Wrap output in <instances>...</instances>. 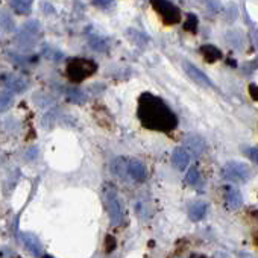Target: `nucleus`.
Here are the masks:
<instances>
[{
	"label": "nucleus",
	"instance_id": "dca6fc26",
	"mask_svg": "<svg viewBox=\"0 0 258 258\" xmlns=\"http://www.w3.org/2000/svg\"><path fill=\"white\" fill-rule=\"evenodd\" d=\"M200 53H202L203 58H205L208 62H214L217 60H220V57H222L220 50L217 49V47H214V46H203L200 49Z\"/></svg>",
	"mask_w": 258,
	"mask_h": 258
},
{
	"label": "nucleus",
	"instance_id": "393cba45",
	"mask_svg": "<svg viewBox=\"0 0 258 258\" xmlns=\"http://www.w3.org/2000/svg\"><path fill=\"white\" fill-rule=\"evenodd\" d=\"M43 258H52V257H49V255H46V257H43Z\"/></svg>",
	"mask_w": 258,
	"mask_h": 258
},
{
	"label": "nucleus",
	"instance_id": "7ed1b4c3",
	"mask_svg": "<svg viewBox=\"0 0 258 258\" xmlns=\"http://www.w3.org/2000/svg\"><path fill=\"white\" fill-rule=\"evenodd\" d=\"M222 176L233 182H246L251 178V167L241 161H228L222 169Z\"/></svg>",
	"mask_w": 258,
	"mask_h": 258
},
{
	"label": "nucleus",
	"instance_id": "6ab92c4d",
	"mask_svg": "<svg viewBox=\"0 0 258 258\" xmlns=\"http://www.w3.org/2000/svg\"><path fill=\"white\" fill-rule=\"evenodd\" d=\"M185 182L190 184V185H196L199 182V170L196 167H192L187 175H185Z\"/></svg>",
	"mask_w": 258,
	"mask_h": 258
},
{
	"label": "nucleus",
	"instance_id": "f257e3e1",
	"mask_svg": "<svg viewBox=\"0 0 258 258\" xmlns=\"http://www.w3.org/2000/svg\"><path fill=\"white\" fill-rule=\"evenodd\" d=\"M139 116L143 125L151 129L170 131L176 125V119L169 106L161 99L149 96V94H144L140 100Z\"/></svg>",
	"mask_w": 258,
	"mask_h": 258
},
{
	"label": "nucleus",
	"instance_id": "f8f14e48",
	"mask_svg": "<svg viewBox=\"0 0 258 258\" xmlns=\"http://www.w3.org/2000/svg\"><path fill=\"white\" fill-rule=\"evenodd\" d=\"M3 82H5L6 88L12 93H21V91H24L26 88H28V82L17 75H8L3 79Z\"/></svg>",
	"mask_w": 258,
	"mask_h": 258
},
{
	"label": "nucleus",
	"instance_id": "a211bd4d",
	"mask_svg": "<svg viewBox=\"0 0 258 258\" xmlns=\"http://www.w3.org/2000/svg\"><path fill=\"white\" fill-rule=\"evenodd\" d=\"M90 46H91L94 50H98V52H103V50H106L108 43L105 41V38H100V37H93V38L90 40Z\"/></svg>",
	"mask_w": 258,
	"mask_h": 258
},
{
	"label": "nucleus",
	"instance_id": "ddd939ff",
	"mask_svg": "<svg viewBox=\"0 0 258 258\" xmlns=\"http://www.w3.org/2000/svg\"><path fill=\"white\" fill-rule=\"evenodd\" d=\"M207 210H208L207 203L202 202V200H198V202H195V203H192V205H190L188 216H190V219H192L193 222H199V220L203 219V217H205Z\"/></svg>",
	"mask_w": 258,
	"mask_h": 258
},
{
	"label": "nucleus",
	"instance_id": "423d86ee",
	"mask_svg": "<svg viewBox=\"0 0 258 258\" xmlns=\"http://www.w3.org/2000/svg\"><path fill=\"white\" fill-rule=\"evenodd\" d=\"M182 69L184 72L187 73V76L193 80V82H196L199 87H203V88H213V82H211V79L203 73L200 69H198L196 65H193L192 62H184L182 64Z\"/></svg>",
	"mask_w": 258,
	"mask_h": 258
},
{
	"label": "nucleus",
	"instance_id": "b1692460",
	"mask_svg": "<svg viewBox=\"0 0 258 258\" xmlns=\"http://www.w3.org/2000/svg\"><path fill=\"white\" fill-rule=\"evenodd\" d=\"M240 257H241V258H254L252 255H248V254H243V252L240 254Z\"/></svg>",
	"mask_w": 258,
	"mask_h": 258
},
{
	"label": "nucleus",
	"instance_id": "aec40b11",
	"mask_svg": "<svg viewBox=\"0 0 258 258\" xmlns=\"http://www.w3.org/2000/svg\"><path fill=\"white\" fill-rule=\"evenodd\" d=\"M244 154H246V157L249 159H252L255 164L258 166V149L257 147H248V149H244Z\"/></svg>",
	"mask_w": 258,
	"mask_h": 258
},
{
	"label": "nucleus",
	"instance_id": "412c9836",
	"mask_svg": "<svg viewBox=\"0 0 258 258\" xmlns=\"http://www.w3.org/2000/svg\"><path fill=\"white\" fill-rule=\"evenodd\" d=\"M185 29L187 31H192V32H195L198 29V19L195 16H190L188 17V21L185 23Z\"/></svg>",
	"mask_w": 258,
	"mask_h": 258
},
{
	"label": "nucleus",
	"instance_id": "0eeeda50",
	"mask_svg": "<svg viewBox=\"0 0 258 258\" xmlns=\"http://www.w3.org/2000/svg\"><path fill=\"white\" fill-rule=\"evenodd\" d=\"M184 147L187 149L190 155L199 157L203 154V151H205V141H203V139L199 137V135H188L184 140Z\"/></svg>",
	"mask_w": 258,
	"mask_h": 258
},
{
	"label": "nucleus",
	"instance_id": "9d476101",
	"mask_svg": "<svg viewBox=\"0 0 258 258\" xmlns=\"http://www.w3.org/2000/svg\"><path fill=\"white\" fill-rule=\"evenodd\" d=\"M172 162H173V166L184 172L188 164H190V154L185 147H175V151L172 154Z\"/></svg>",
	"mask_w": 258,
	"mask_h": 258
},
{
	"label": "nucleus",
	"instance_id": "39448f33",
	"mask_svg": "<svg viewBox=\"0 0 258 258\" xmlns=\"http://www.w3.org/2000/svg\"><path fill=\"white\" fill-rule=\"evenodd\" d=\"M152 6L166 23L173 24L179 21V9L169 0H152Z\"/></svg>",
	"mask_w": 258,
	"mask_h": 258
},
{
	"label": "nucleus",
	"instance_id": "2eb2a0df",
	"mask_svg": "<svg viewBox=\"0 0 258 258\" xmlns=\"http://www.w3.org/2000/svg\"><path fill=\"white\" fill-rule=\"evenodd\" d=\"M32 2L34 0H11V5L19 16H26L32 9Z\"/></svg>",
	"mask_w": 258,
	"mask_h": 258
},
{
	"label": "nucleus",
	"instance_id": "20e7f679",
	"mask_svg": "<svg viewBox=\"0 0 258 258\" xmlns=\"http://www.w3.org/2000/svg\"><path fill=\"white\" fill-rule=\"evenodd\" d=\"M98 65L88 60H73L67 67V73L73 80H82L96 72Z\"/></svg>",
	"mask_w": 258,
	"mask_h": 258
},
{
	"label": "nucleus",
	"instance_id": "9b49d317",
	"mask_svg": "<svg viewBox=\"0 0 258 258\" xmlns=\"http://www.w3.org/2000/svg\"><path fill=\"white\" fill-rule=\"evenodd\" d=\"M225 202H226V207L231 208V210L240 208L241 203H243L241 193L234 187H226L225 188Z\"/></svg>",
	"mask_w": 258,
	"mask_h": 258
},
{
	"label": "nucleus",
	"instance_id": "a878e982",
	"mask_svg": "<svg viewBox=\"0 0 258 258\" xmlns=\"http://www.w3.org/2000/svg\"><path fill=\"white\" fill-rule=\"evenodd\" d=\"M257 244H258V237H257Z\"/></svg>",
	"mask_w": 258,
	"mask_h": 258
},
{
	"label": "nucleus",
	"instance_id": "4468645a",
	"mask_svg": "<svg viewBox=\"0 0 258 258\" xmlns=\"http://www.w3.org/2000/svg\"><path fill=\"white\" fill-rule=\"evenodd\" d=\"M128 158H123V157H117L111 161V172L119 176V178H126L128 176Z\"/></svg>",
	"mask_w": 258,
	"mask_h": 258
},
{
	"label": "nucleus",
	"instance_id": "1a4fd4ad",
	"mask_svg": "<svg viewBox=\"0 0 258 258\" xmlns=\"http://www.w3.org/2000/svg\"><path fill=\"white\" fill-rule=\"evenodd\" d=\"M21 240H23L24 248L29 251L31 255L40 257V255L43 254V244H41V241L38 240V237H35L34 234L24 233V234H21Z\"/></svg>",
	"mask_w": 258,
	"mask_h": 258
},
{
	"label": "nucleus",
	"instance_id": "4be33fe9",
	"mask_svg": "<svg viewBox=\"0 0 258 258\" xmlns=\"http://www.w3.org/2000/svg\"><path fill=\"white\" fill-rule=\"evenodd\" d=\"M93 3H94V6L106 9V8H110L114 3V0H93Z\"/></svg>",
	"mask_w": 258,
	"mask_h": 258
},
{
	"label": "nucleus",
	"instance_id": "f3484780",
	"mask_svg": "<svg viewBox=\"0 0 258 258\" xmlns=\"http://www.w3.org/2000/svg\"><path fill=\"white\" fill-rule=\"evenodd\" d=\"M14 103V96L9 91H0V111H6Z\"/></svg>",
	"mask_w": 258,
	"mask_h": 258
},
{
	"label": "nucleus",
	"instance_id": "5701e85b",
	"mask_svg": "<svg viewBox=\"0 0 258 258\" xmlns=\"http://www.w3.org/2000/svg\"><path fill=\"white\" fill-rule=\"evenodd\" d=\"M0 23H2L3 28H5V24H8V31H11L12 26H14V24H12V21L9 20V17H8L6 12H2V16H0Z\"/></svg>",
	"mask_w": 258,
	"mask_h": 258
},
{
	"label": "nucleus",
	"instance_id": "6e6552de",
	"mask_svg": "<svg viewBox=\"0 0 258 258\" xmlns=\"http://www.w3.org/2000/svg\"><path fill=\"white\" fill-rule=\"evenodd\" d=\"M128 176H131V178L137 182H143L147 176V170L143 162L139 159H129L128 161Z\"/></svg>",
	"mask_w": 258,
	"mask_h": 258
},
{
	"label": "nucleus",
	"instance_id": "f03ea898",
	"mask_svg": "<svg viewBox=\"0 0 258 258\" xmlns=\"http://www.w3.org/2000/svg\"><path fill=\"white\" fill-rule=\"evenodd\" d=\"M103 196L106 202L108 214H110V222L114 226H119L121 219H123V208H121V202L119 199V195L113 185H105Z\"/></svg>",
	"mask_w": 258,
	"mask_h": 258
}]
</instances>
